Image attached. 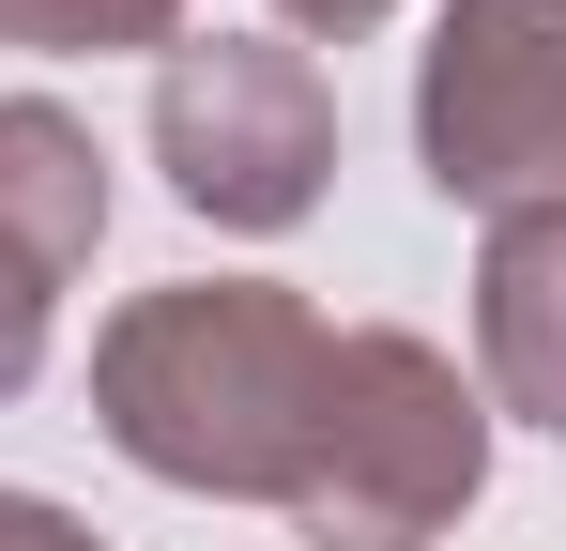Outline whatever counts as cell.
<instances>
[{"mask_svg":"<svg viewBox=\"0 0 566 551\" xmlns=\"http://www.w3.org/2000/svg\"><path fill=\"white\" fill-rule=\"evenodd\" d=\"M291 31H322V46H353V31H382V15H398V0H276Z\"/></svg>","mask_w":566,"mask_h":551,"instance_id":"30bf717a","label":"cell"},{"mask_svg":"<svg viewBox=\"0 0 566 551\" xmlns=\"http://www.w3.org/2000/svg\"><path fill=\"white\" fill-rule=\"evenodd\" d=\"M474 367L521 429H566V199L490 215L474 246Z\"/></svg>","mask_w":566,"mask_h":551,"instance_id":"5b68a950","label":"cell"},{"mask_svg":"<svg viewBox=\"0 0 566 551\" xmlns=\"http://www.w3.org/2000/svg\"><path fill=\"white\" fill-rule=\"evenodd\" d=\"M490 490V398L460 383L444 337L413 322H353L306 414V475H291V537L306 551H429L460 537Z\"/></svg>","mask_w":566,"mask_h":551,"instance_id":"7a4b0ae2","label":"cell"},{"mask_svg":"<svg viewBox=\"0 0 566 551\" xmlns=\"http://www.w3.org/2000/svg\"><path fill=\"white\" fill-rule=\"evenodd\" d=\"M0 551H107L77 506H46V490H0Z\"/></svg>","mask_w":566,"mask_h":551,"instance_id":"9c48e42d","label":"cell"},{"mask_svg":"<svg viewBox=\"0 0 566 551\" xmlns=\"http://www.w3.org/2000/svg\"><path fill=\"white\" fill-rule=\"evenodd\" d=\"M413 169L460 215L566 199V0H444L413 46Z\"/></svg>","mask_w":566,"mask_h":551,"instance_id":"277c9868","label":"cell"},{"mask_svg":"<svg viewBox=\"0 0 566 551\" xmlns=\"http://www.w3.org/2000/svg\"><path fill=\"white\" fill-rule=\"evenodd\" d=\"M46 306H62V291H31V276L0 261V398H31V367H46Z\"/></svg>","mask_w":566,"mask_h":551,"instance_id":"ba28073f","label":"cell"},{"mask_svg":"<svg viewBox=\"0 0 566 551\" xmlns=\"http://www.w3.org/2000/svg\"><path fill=\"white\" fill-rule=\"evenodd\" d=\"M0 46H31V62H123V46H185V0H0Z\"/></svg>","mask_w":566,"mask_h":551,"instance_id":"52a82bcc","label":"cell"},{"mask_svg":"<svg viewBox=\"0 0 566 551\" xmlns=\"http://www.w3.org/2000/svg\"><path fill=\"white\" fill-rule=\"evenodd\" d=\"M93 246H107V138L46 92H0V261L62 291Z\"/></svg>","mask_w":566,"mask_h":551,"instance_id":"8992f818","label":"cell"},{"mask_svg":"<svg viewBox=\"0 0 566 551\" xmlns=\"http://www.w3.org/2000/svg\"><path fill=\"white\" fill-rule=\"evenodd\" d=\"M322 367H337V322H322L291 276H169V291L107 306V337H93V429L138 459L154 490L291 506Z\"/></svg>","mask_w":566,"mask_h":551,"instance_id":"6da1fadb","label":"cell"},{"mask_svg":"<svg viewBox=\"0 0 566 551\" xmlns=\"http://www.w3.org/2000/svg\"><path fill=\"white\" fill-rule=\"evenodd\" d=\"M154 169L185 215L214 230H306L322 215V169H337V92L306 46L276 31H214V46H169L154 62Z\"/></svg>","mask_w":566,"mask_h":551,"instance_id":"3957f363","label":"cell"}]
</instances>
